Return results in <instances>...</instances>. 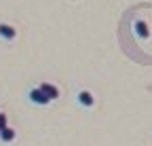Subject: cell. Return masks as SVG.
<instances>
[{"instance_id": "6da1fadb", "label": "cell", "mask_w": 152, "mask_h": 146, "mask_svg": "<svg viewBox=\"0 0 152 146\" xmlns=\"http://www.w3.org/2000/svg\"><path fill=\"white\" fill-rule=\"evenodd\" d=\"M28 98H30V102H32V104H36V106H47V104H51V100L47 98V93H45V91H42L40 87L30 89Z\"/></svg>"}, {"instance_id": "7a4b0ae2", "label": "cell", "mask_w": 152, "mask_h": 146, "mask_svg": "<svg viewBox=\"0 0 152 146\" xmlns=\"http://www.w3.org/2000/svg\"><path fill=\"white\" fill-rule=\"evenodd\" d=\"M133 30H135V36H137V38H142V40H146L148 36H150L148 23H146V21H142V19H137L135 23H133Z\"/></svg>"}, {"instance_id": "3957f363", "label": "cell", "mask_w": 152, "mask_h": 146, "mask_svg": "<svg viewBox=\"0 0 152 146\" xmlns=\"http://www.w3.org/2000/svg\"><path fill=\"white\" fill-rule=\"evenodd\" d=\"M76 100H78V104H80L83 108H91V106L95 104V98H93V93H91V91H78Z\"/></svg>"}, {"instance_id": "277c9868", "label": "cell", "mask_w": 152, "mask_h": 146, "mask_svg": "<svg viewBox=\"0 0 152 146\" xmlns=\"http://www.w3.org/2000/svg\"><path fill=\"white\" fill-rule=\"evenodd\" d=\"M0 38L4 40H15L17 38V30L9 23H0Z\"/></svg>"}, {"instance_id": "5b68a950", "label": "cell", "mask_w": 152, "mask_h": 146, "mask_svg": "<svg viewBox=\"0 0 152 146\" xmlns=\"http://www.w3.org/2000/svg\"><path fill=\"white\" fill-rule=\"evenodd\" d=\"M38 87H40L42 91H45V93H47V98L53 102V100H57V98H59V89H57L55 85H51V83H40V85H38Z\"/></svg>"}, {"instance_id": "8992f818", "label": "cell", "mask_w": 152, "mask_h": 146, "mask_svg": "<svg viewBox=\"0 0 152 146\" xmlns=\"http://www.w3.org/2000/svg\"><path fill=\"white\" fill-rule=\"evenodd\" d=\"M0 140H2V142H13L15 140V129H13V127H4V129H0Z\"/></svg>"}, {"instance_id": "52a82bcc", "label": "cell", "mask_w": 152, "mask_h": 146, "mask_svg": "<svg viewBox=\"0 0 152 146\" xmlns=\"http://www.w3.org/2000/svg\"><path fill=\"white\" fill-rule=\"evenodd\" d=\"M4 127H9V119L4 112H0V129H4Z\"/></svg>"}]
</instances>
